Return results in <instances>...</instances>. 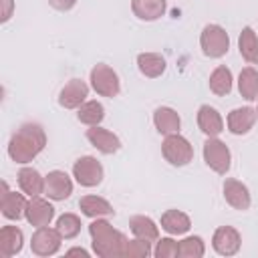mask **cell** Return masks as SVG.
<instances>
[{
	"label": "cell",
	"instance_id": "5",
	"mask_svg": "<svg viewBox=\"0 0 258 258\" xmlns=\"http://www.w3.org/2000/svg\"><path fill=\"white\" fill-rule=\"evenodd\" d=\"M204 161L216 173L226 175L232 165V153L224 141H220L218 137H208L204 143Z\"/></svg>",
	"mask_w": 258,
	"mask_h": 258
},
{
	"label": "cell",
	"instance_id": "33",
	"mask_svg": "<svg viewBox=\"0 0 258 258\" xmlns=\"http://www.w3.org/2000/svg\"><path fill=\"white\" fill-rule=\"evenodd\" d=\"M153 254H155V258H175V256H179V244L173 238H161V240H157Z\"/></svg>",
	"mask_w": 258,
	"mask_h": 258
},
{
	"label": "cell",
	"instance_id": "13",
	"mask_svg": "<svg viewBox=\"0 0 258 258\" xmlns=\"http://www.w3.org/2000/svg\"><path fill=\"white\" fill-rule=\"evenodd\" d=\"M24 218L28 220L30 226H36V228H42V226H48L50 220L54 218V208L42 200V198H30V202L26 204V214Z\"/></svg>",
	"mask_w": 258,
	"mask_h": 258
},
{
	"label": "cell",
	"instance_id": "12",
	"mask_svg": "<svg viewBox=\"0 0 258 258\" xmlns=\"http://www.w3.org/2000/svg\"><path fill=\"white\" fill-rule=\"evenodd\" d=\"M87 139L91 141L93 147H97L101 153L105 155H111V153H117L119 147H121V139L111 133L109 129H103L99 125H93L87 129Z\"/></svg>",
	"mask_w": 258,
	"mask_h": 258
},
{
	"label": "cell",
	"instance_id": "3",
	"mask_svg": "<svg viewBox=\"0 0 258 258\" xmlns=\"http://www.w3.org/2000/svg\"><path fill=\"white\" fill-rule=\"evenodd\" d=\"M161 153H163L165 161H169L175 167L187 165L194 159V147H191V143L183 135H179V133L165 135V139L161 143Z\"/></svg>",
	"mask_w": 258,
	"mask_h": 258
},
{
	"label": "cell",
	"instance_id": "10",
	"mask_svg": "<svg viewBox=\"0 0 258 258\" xmlns=\"http://www.w3.org/2000/svg\"><path fill=\"white\" fill-rule=\"evenodd\" d=\"M89 97V87L81 79H71L58 93V105L64 109H77Z\"/></svg>",
	"mask_w": 258,
	"mask_h": 258
},
{
	"label": "cell",
	"instance_id": "8",
	"mask_svg": "<svg viewBox=\"0 0 258 258\" xmlns=\"http://www.w3.org/2000/svg\"><path fill=\"white\" fill-rule=\"evenodd\" d=\"M60 242H62V236H60V232L56 228L42 226L32 234L30 250L36 256H52V254H56L60 250Z\"/></svg>",
	"mask_w": 258,
	"mask_h": 258
},
{
	"label": "cell",
	"instance_id": "7",
	"mask_svg": "<svg viewBox=\"0 0 258 258\" xmlns=\"http://www.w3.org/2000/svg\"><path fill=\"white\" fill-rule=\"evenodd\" d=\"M73 175L83 187H95L103 181V165L91 155L79 157L73 165Z\"/></svg>",
	"mask_w": 258,
	"mask_h": 258
},
{
	"label": "cell",
	"instance_id": "23",
	"mask_svg": "<svg viewBox=\"0 0 258 258\" xmlns=\"http://www.w3.org/2000/svg\"><path fill=\"white\" fill-rule=\"evenodd\" d=\"M161 228L171 236H179V234H185L191 228V222H189L187 214H183L179 210H167L161 216Z\"/></svg>",
	"mask_w": 258,
	"mask_h": 258
},
{
	"label": "cell",
	"instance_id": "17",
	"mask_svg": "<svg viewBox=\"0 0 258 258\" xmlns=\"http://www.w3.org/2000/svg\"><path fill=\"white\" fill-rule=\"evenodd\" d=\"M198 127L208 137H218L224 131V119H222V115L214 107L202 105L198 109Z\"/></svg>",
	"mask_w": 258,
	"mask_h": 258
},
{
	"label": "cell",
	"instance_id": "25",
	"mask_svg": "<svg viewBox=\"0 0 258 258\" xmlns=\"http://www.w3.org/2000/svg\"><path fill=\"white\" fill-rule=\"evenodd\" d=\"M129 230L133 232L135 238H143V240H149V242L159 240V228L147 216H133L129 220Z\"/></svg>",
	"mask_w": 258,
	"mask_h": 258
},
{
	"label": "cell",
	"instance_id": "21",
	"mask_svg": "<svg viewBox=\"0 0 258 258\" xmlns=\"http://www.w3.org/2000/svg\"><path fill=\"white\" fill-rule=\"evenodd\" d=\"M153 123H155V129L161 135H171V133H177L179 131L181 119H179V115H177L175 109H171V107H159L153 113Z\"/></svg>",
	"mask_w": 258,
	"mask_h": 258
},
{
	"label": "cell",
	"instance_id": "26",
	"mask_svg": "<svg viewBox=\"0 0 258 258\" xmlns=\"http://www.w3.org/2000/svg\"><path fill=\"white\" fill-rule=\"evenodd\" d=\"M238 48H240V54L244 56L246 62L258 64V36L250 26L242 28L240 38H238Z\"/></svg>",
	"mask_w": 258,
	"mask_h": 258
},
{
	"label": "cell",
	"instance_id": "36",
	"mask_svg": "<svg viewBox=\"0 0 258 258\" xmlns=\"http://www.w3.org/2000/svg\"><path fill=\"white\" fill-rule=\"evenodd\" d=\"M67 256H81V258H89V252L85 248H71L67 250Z\"/></svg>",
	"mask_w": 258,
	"mask_h": 258
},
{
	"label": "cell",
	"instance_id": "29",
	"mask_svg": "<svg viewBox=\"0 0 258 258\" xmlns=\"http://www.w3.org/2000/svg\"><path fill=\"white\" fill-rule=\"evenodd\" d=\"M79 121L93 127V125H99L103 119H105V107L99 103V101H85L81 107H79V113H77Z\"/></svg>",
	"mask_w": 258,
	"mask_h": 258
},
{
	"label": "cell",
	"instance_id": "31",
	"mask_svg": "<svg viewBox=\"0 0 258 258\" xmlns=\"http://www.w3.org/2000/svg\"><path fill=\"white\" fill-rule=\"evenodd\" d=\"M206 252L204 240L200 236H189L179 242V256L181 258H202Z\"/></svg>",
	"mask_w": 258,
	"mask_h": 258
},
{
	"label": "cell",
	"instance_id": "32",
	"mask_svg": "<svg viewBox=\"0 0 258 258\" xmlns=\"http://www.w3.org/2000/svg\"><path fill=\"white\" fill-rule=\"evenodd\" d=\"M151 254V242L143 240V238H135V240H127L125 246V256H133V258H145Z\"/></svg>",
	"mask_w": 258,
	"mask_h": 258
},
{
	"label": "cell",
	"instance_id": "28",
	"mask_svg": "<svg viewBox=\"0 0 258 258\" xmlns=\"http://www.w3.org/2000/svg\"><path fill=\"white\" fill-rule=\"evenodd\" d=\"M232 83H234L232 71H230L228 67H224V64L216 67L214 73L210 75V91H212L214 95H218V97L228 95V93L232 91Z\"/></svg>",
	"mask_w": 258,
	"mask_h": 258
},
{
	"label": "cell",
	"instance_id": "11",
	"mask_svg": "<svg viewBox=\"0 0 258 258\" xmlns=\"http://www.w3.org/2000/svg\"><path fill=\"white\" fill-rule=\"evenodd\" d=\"M44 179H46L44 194H46L50 200L62 202V200H67V198L73 194V181H71V177H69L64 171H60V169L48 171V175H46Z\"/></svg>",
	"mask_w": 258,
	"mask_h": 258
},
{
	"label": "cell",
	"instance_id": "27",
	"mask_svg": "<svg viewBox=\"0 0 258 258\" xmlns=\"http://www.w3.org/2000/svg\"><path fill=\"white\" fill-rule=\"evenodd\" d=\"M238 91L246 101H258V71L254 67H246L240 71Z\"/></svg>",
	"mask_w": 258,
	"mask_h": 258
},
{
	"label": "cell",
	"instance_id": "6",
	"mask_svg": "<svg viewBox=\"0 0 258 258\" xmlns=\"http://www.w3.org/2000/svg\"><path fill=\"white\" fill-rule=\"evenodd\" d=\"M91 87L101 97H117L121 91L117 73L107 64H95L91 71Z\"/></svg>",
	"mask_w": 258,
	"mask_h": 258
},
{
	"label": "cell",
	"instance_id": "16",
	"mask_svg": "<svg viewBox=\"0 0 258 258\" xmlns=\"http://www.w3.org/2000/svg\"><path fill=\"white\" fill-rule=\"evenodd\" d=\"M4 187V194H2V200H0V210H2V216L8 218V220H20L24 214H26V200L22 194H16V191H8V185L6 181L2 183Z\"/></svg>",
	"mask_w": 258,
	"mask_h": 258
},
{
	"label": "cell",
	"instance_id": "15",
	"mask_svg": "<svg viewBox=\"0 0 258 258\" xmlns=\"http://www.w3.org/2000/svg\"><path fill=\"white\" fill-rule=\"evenodd\" d=\"M256 117H258V111L252 109V107H238V109L230 111V115H228V129H230V133H234V135L248 133L254 127Z\"/></svg>",
	"mask_w": 258,
	"mask_h": 258
},
{
	"label": "cell",
	"instance_id": "19",
	"mask_svg": "<svg viewBox=\"0 0 258 258\" xmlns=\"http://www.w3.org/2000/svg\"><path fill=\"white\" fill-rule=\"evenodd\" d=\"M131 10L139 20L151 22L165 14L167 2L165 0H131Z\"/></svg>",
	"mask_w": 258,
	"mask_h": 258
},
{
	"label": "cell",
	"instance_id": "2",
	"mask_svg": "<svg viewBox=\"0 0 258 258\" xmlns=\"http://www.w3.org/2000/svg\"><path fill=\"white\" fill-rule=\"evenodd\" d=\"M89 234L93 240V250L101 258H117L125 256L127 238L119 230H115L107 220L95 218L89 224Z\"/></svg>",
	"mask_w": 258,
	"mask_h": 258
},
{
	"label": "cell",
	"instance_id": "22",
	"mask_svg": "<svg viewBox=\"0 0 258 258\" xmlns=\"http://www.w3.org/2000/svg\"><path fill=\"white\" fill-rule=\"evenodd\" d=\"M79 208L89 218H105V216H113L115 214L113 206L105 198H99V196H85V198H81Z\"/></svg>",
	"mask_w": 258,
	"mask_h": 258
},
{
	"label": "cell",
	"instance_id": "34",
	"mask_svg": "<svg viewBox=\"0 0 258 258\" xmlns=\"http://www.w3.org/2000/svg\"><path fill=\"white\" fill-rule=\"evenodd\" d=\"M48 4H50L52 8L64 12V10H71V8L77 4V0H48Z\"/></svg>",
	"mask_w": 258,
	"mask_h": 258
},
{
	"label": "cell",
	"instance_id": "20",
	"mask_svg": "<svg viewBox=\"0 0 258 258\" xmlns=\"http://www.w3.org/2000/svg\"><path fill=\"white\" fill-rule=\"evenodd\" d=\"M18 185L20 189L30 196V198H36L40 194H44V185H46V179L32 167H22L18 171Z\"/></svg>",
	"mask_w": 258,
	"mask_h": 258
},
{
	"label": "cell",
	"instance_id": "30",
	"mask_svg": "<svg viewBox=\"0 0 258 258\" xmlns=\"http://www.w3.org/2000/svg\"><path fill=\"white\" fill-rule=\"evenodd\" d=\"M56 230L60 232V236L64 240H71V238L79 236V232H81V220H79V216H75V214H62L56 220Z\"/></svg>",
	"mask_w": 258,
	"mask_h": 258
},
{
	"label": "cell",
	"instance_id": "1",
	"mask_svg": "<svg viewBox=\"0 0 258 258\" xmlns=\"http://www.w3.org/2000/svg\"><path fill=\"white\" fill-rule=\"evenodd\" d=\"M46 145V133L38 123H24L8 141V155L16 163L32 161Z\"/></svg>",
	"mask_w": 258,
	"mask_h": 258
},
{
	"label": "cell",
	"instance_id": "18",
	"mask_svg": "<svg viewBox=\"0 0 258 258\" xmlns=\"http://www.w3.org/2000/svg\"><path fill=\"white\" fill-rule=\"evenodd\" d=\"M22 242H24V234H22L20 228L4 226L0 230V256L10 258V256L18 254L22 250Z\"/></svg>",
	"mask_w": 258,
	"mask_h": 258
},
{
	"label": "cell",
	"instance_id": "24",
	"mask_svg": "<svg viewBox=\"0 0 258 258\" xmlns=\"http://www.w3.org/2000/svg\"><path fill=\"white\" fill-rule=\"evenodd\" d=\"M137 67H139L141 75L155 79L165 73V58L157 52H141L137 56Z\"/></svg>",
	"mask_w": 258,
	"mask_h": 258
},
{
	"label": "cell",
	"instance_id": "4",
	"mask_svg": "<svg viewBox=\"0 0 258 258\" xmlns=\"http://www.w3.org/2000/svg\"><path fill=\"white\" fill-rule=\"evenodd\" d=\"M200 44H202V50L206 56L220 58L230 48V36L220 24H208V26H204V30L200 34Z\"/></svg>",
	"mask_w": 258,
	"mask_h": 258
},
{
	"label": "cell",
	"instance_id": "14",
	"mask_svg": "<svg viewBox=\"0 0 258 258\" xmlns=\"http://www.w3.org/2000/svg\"><path fill=\"white\" fill-rule=\"evenodd\" d=\"M224 198H226V202H228L234 210H240V212L248 210L250 204H252V198H250L248 187H246L242 181L234 179V177H228V179L224 181Z\"/></svg>",
	"mask_w": 258,
	"mask_h": 258
},
{
	"label": "cell",
	"instance_id": "35",
	"mask_svg": "<svg viewBox=\"0 0 258 258\" xmlns=\"http://www.w3.org/2000/svg\"><path fill=\"white\" fill-rule=\"evenodd\" d=\"M0 2H2V16H0V20H2V22H6V20L12 16L14 0H0Z\"/></svg>",
	"mask_w": 258,
	"mask_h": 258
},
{
	"label": "cell",
	"instance_id": "9",
	"mask_svg": "<svg viewBox=\"0 0 258 258\" xmlns=\"http://www.w3.org/2000/svg\"><path fill=\"white\" fill-rule=\"evenodd\" d=\"M240 244L242 238L232 226H220L212 236V246L220 256H234L240 250Z\"/></svg>",
	"mask_w": 258,
	"mask_h": 258
}]
</instances>
